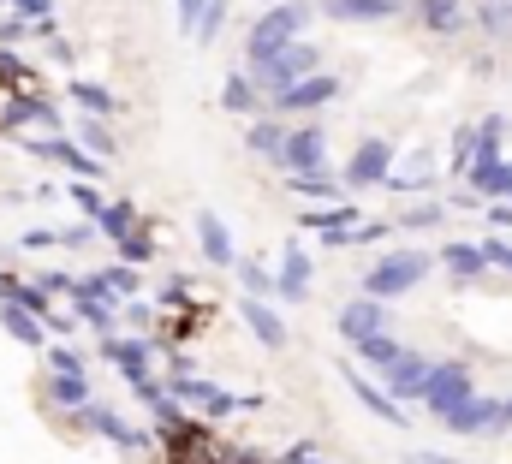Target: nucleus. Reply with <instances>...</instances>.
I'll list each match as a JSON object with an SVG mask.
<instances>
[{
    "mask_svg": "<svg viewBox=\"0 0 512 464\" xmlns=\"http://www.w3.org/2000/svg\"><path fill=\"white\" fill-rule=\"evenodd\" d=\"M304 18H310V6H298V0H274L262 18H256V30H251V66H262L268 54H280L286 42H298V30H304Z\"/></svg>",
    "mask_w": 512,
    "mask_h": 464,
    "instance_id": "nucleus-1",
    "label": "nucleus"
},
{
    "mask_svg": "<svg viewBox=\"0 0 512 464\" xmlns=\"http://www.w3.org/2000/svg\"><path fill=\"white\" fill-rule=\"evenodd\" d=\"M423 274H429V256H423V250H393V256H382V262L364 274V292H370V298H399V292H411Z\"/></svg>",
    "mask_w": 512,
    "mask_h": 464,
    "instance_id": "nucleus-2",
    "label": "nucleus"
},
{
    "mask_svg": "<svg viewBox=\"0 0 512 464\" xmlns=\"http://www.w3.org/2000/svg\"><path fill=\"white\" fill-rule=\"evenodd\" d=\"M304 72H316V48L310 42H286L280 54H268L262 66H256V84L274 96V90H286V84H298Z\"/></svg>",
    "mask_w": 512,
    "mask_h": 464,
    "instance_id": "nucleus-3",
    "label": "nucleus"
},
{
    "mask_svg": "<svg viewBox=\"0 0 512 464\" xmlns=\"http://www.w3.org/2000/svg\"><path fill=\"white\" fill-rule=\"evenodd\" d=\"M465 399H471V369H465V363H435L429 381H423V405H429L435 417H447V411H459Z\"/></svg>",
    "mask_w": 512,
    "mask_h": 464,
    "instance_id": "nucleus-4",
    "label": "nucleus"
},
{
    "mask_svg": "<svg viewBox=\"0 0 512 464\" xmlns=\"http://www.w3.org/2000/svg\"><path fill=\"white\" fill-rule=\"evenodd\" d=\"M322 161H328V131L322 125L286 131V143H280V167L286 173H322Z\"/></svg>",
    "mask_w": 512,
    "mask_h": 464,
    "instance_id": "nucleus-5",
    "label": "nucleus"
},
{
    "mask_svg": "<svg viewBox=\"0 0 512 464\" xmlns=\"http://www.w3.org/2000/svg\"><path fill=\"white\" fill-rule=\"evenodd\" d=\"M167 423V459L173 464H209V459H227L215 441H209V429H197V423H185L179 429V411H167L161 417Z\"/></svg>",
    "mask_w": 512,
    "mask_h": 464,
    "instance_id": "nucleus-6",
    "label": "nucleus"
},
{
    "mask_svg": "<svg viewBox=\"0 0 512 464\" xmlns=\"http://www.w3.org/2000/svg\"><path fill=\"white\" fill-rule=\"evenodd\" d=\"M465 179H471V191H477V197H507V191H512V161H501V143H477V155H471Z\"/></svg>",
    "mask_w": 512,
    "mask_h": 464,
    "instance_id": "nucleus-7",
    "label": "nucleus"
},
{
    "mask_svg": "<svg viewBox=\"0 0 512 464\" xmlns=\"http://www.w3.org/2000/svg\"><path fill=\"white\" fill-rule=\"evenodd\" d=\"M334 96H340V78H328V72H304L298 84L274 90V108H280V114H310V108H322V102H334Z\"/></svg>",
    "mask_w": 512,
    "mask_h": 464,
    "instance_id": "nucleus-8",
    "label": "nucleus"
},
{
    "mask_svg": "<svg viewBox=\"0 0 512 464\" xmlns=\"http://www.w3.org/2000/svg\"><path fill=\"white\" fill-rule=\"evenodd\" d=\"M441 423H447L453 435H489V429H507L512 417H507V405H501V399H477V393H471V399H465L459 411H447Z\"/></svg>",
    "mask_w": 512,
    "mask_h": 464,
    "instance_id": "nucleus-9",
    "label": "nucleus"
},
{
    "mask_svg": "<svg viewBox=\"0 0 512 464\" xmlns=\"http://www.w3.org/2000/svg\"><path fill=\"white\" fill-rule=\"evenodd\" d=\"M387 173H393V143L364 137L358 155H352V167H346V185H352V191H364V185H387Z\"/></svg>",
    "mask_w": 512,
    "mask_h": 464,
    "instance_id": "nucleus-10",
    "label": "nucleus"
},
{
    "mask_svg": "<svg viewBox=\"0 0 512 464\" xmlns=\"http://www.w3.org/2000/svg\"><path fill=\"white\" fill-rule=\"evenodd\" d=\"M340 334L358 346V340H370V334H387V310H382V298H358V304H346L340 310Z\"/></svg>",
    "mask_w": 512,
    "mask_h": 464,
    "instance_id": "nucleus-11",
    "label": "nucleus"
},
{
    "mask_svg": "<svg viewBox=\"0 0 512 464\" xmlns=\"http://www.w3.org/2000/svg\"><path fill=\"white\" fill-rule=\"evenodd\" d=\"M340 375H346V387H352V393H358V405H364V411H370V417H382V423H399V429H405V423H411V411H399V399H393V393H382V387H370V381H364V375H358V369H352V363H346V369H340Z\"/></svg>",
    "mask_w": 512,
    "mask_h": 464,
    "instance_id": "nucleus-12",
    "label": "nucleus"
},
{
    "mask_svg": "<svg viewBox=\"0 0 512 464\" xmlns=\"http://www.w3.org/2000/svg\"><path fill=\"white\" fill-rule=\"evenodd\" d=\"M429 357H417V351H399L393 363H387V387H393V399H423V381H429Z\"/></svg>",
    "mask_w": 512,
    "mask_h": 464,
    "instance_id": "nucleus-13",
    "label": "nucleus"
},
{
    "mask_svg": "<svg viewBox=\"0 0 512 464\" xmlns=\"http://www.w3.org/2000/svg\"><path fill=\"white\" fill-rule=\"evenodd\" d=\"M239 316H245V328H251V334H256L268 351H286V340H292V334H286V322H280V316H274V310H268L256 292L239 304Z\"/></svg>",
    "mask_w": 512,
    "mask_h": 464,
    "instance_id": "nucleus-14",
    "label": "nucleus"
},
{
    "mask_svg": "<svg viewBox=\"0 0 512 464\" xmlns=\"http://www.w3.org/2000/svg\"><path fill=\"white\" fill-rule=\"evenodd\" d=\"M322 12L340 24H382L399 12V0H322Z\"/></svg>",
    "mask_w": 512,
    "mask_h": 464,
    "instance_id": "nucleus-15",
    "label": "nucleus"
},
{
    "mask_svg": "<svg viewBox=\"0 0 512 464\" xmlns=\"http://www.w3.org/2000/svg\"><path fill=\"white\" fill-rule=\"evenodd\" d=\"M429 185H435V155H429V149L405 155V167L387 173V191H429Z\"/></svg>",
    "mask_w": 512,
    "mask_h": 464,
    "instance_id": "nucleus-16",
    "label": "nucleus"
},
{
    "mask_svg": "<svg viewBox=\"0 0 512 464\" xmlns=\"http://www.w3.org/2000/svg\"><path fill=\"white\" fill-rule=\"evenodd\" d=\"M173 393L185 399V405H203V411H215V417H227V411H239V399H227L221 387H209V381H191L185 369H179V381H173Z\"/></svg>",
    "mask_w": 512,
    "mask_h": 464,
    "instance_id": "nucleus-17",
    "label": "nucleus"
},
{
    "mask_svg": "<svg viewBox=\"0 0 512 464\" xmlns=\"http://www.w3.org/2000/svg\"><path fill=\"white\" fill-rule=\"evenodd\" d=\"M197 244L215 268H233V238H227V221L221 215H197Z\"/></svg>",
    "mask_w": 512,
    "mask_h": 464,
    "instance_id": "nucleus-18",
    "label": "nucleus"
},
{
    "mask_svg": "<svg viewBox=\"0 0 512 464\" xmlns=\"http://www.w3.org/2000/svg\"><path fill=\"white\" fill-rule=\"evenodd\" d=\"M417 18H423V30H435V36L465 30V6H459V0H417Z\"/></svg>",
    "mask_w": 512,
    "mask_h": 464,
    "instance_id": "nucleus-19",
    "label": "nucleus"
},
{
    "mask_svg": "<svg viewBox=\"0 0 512 464\" xmlns=\"http://www.w3.org/2000/svg\"><path fill=\"white\" fill-rule=\"evenodd\" d=\"M84 417H90V429H102V435H108V441H120L126 453H143V447H149V441H143L137 429H126V423H120L108 405H84Z\"/></svg>",
    "mask_w": 512,
    "mask_h": 464,
    "instance_id": "nucleus-20",
    "label": "nucleus"
},
{
    "mask_svg": "<svg viewBox=\"0 0 512 464\" xmlns=\"http://www.w3.org/2000/svg\"><path fill=\"white\" fill-rule=\"evenodd\" d=\"M441 262H447V268H453V274H459V280H477V274H483V268H495V262H489V250H483V244H447V250H441Z\"/></svg>",
    "mask_w": 512,
    "mask_h": 464,
    "instance_id": "nucleus-21",
    "label": "nucleus"
},
{
    "mask_svg": "<svg viewBox=\"0 0 512 464\" xmlns=\"http://www.w3.org/2000/svg\"><path fill=\"white\" fill-rule=\"evenodd\" d=\"M0 322H6V334H12V340L42 346V322H36V310H24L18 298H6V304H0Z\"/></svg>",
    "mask_w": 512,
    "mask_h": 464,
    "instance_id": "nucleus-22",
    "label": "nucleus"
},
{
    "mask_svg": "<svg viewBox=\"0 0 512 464\" xmlns=\"http://www.w3.org/2000/svg\"><path fill=\"white\" fill-rule=\"evenodd\" d=\"M102 357H114L126 381H149V351L137 346V340H108V346H102Z\"/></svg>",
    "mask_w": 512,
    "mask_h": 464,
    "instance_id": "nucleus-23",
    "label": "nucleus"
},
{
    "mask_svg": "<svg viewBox=\"0 0 512 464\" xmlns=\"http://www.w3.org/2000/svg\"><path fill=\"white\" fill-rule=\"evenodd\" d=\"M30 149H36V155H48V161H66L72 173H90V179H102V161H96V155H84V149H72V143H42V137H36Z\"/></svg>",
    "mask_w": 512,
    "mask_h": 464,
    "instance_id": "nucleus-24",
    "label": "nucleus"
},
{
    "mask_svg": "<svg viewBox=\"0 0 512 464\" xmlns=\"http://www.w3.org/2000/svg\"><path fill=\"white\" fill-rule=\"evenodd\" d=\"M274 286H280V298H304V292H310V256H304V250H286Z\"/></svg>",
    "mask_w": 512,
    "mask_h": 464,
    "instance_id": "nucleus-25",
    "label": "nucleus"
},
{
    "mask_svg": "<svg viewBox=\"0 0 512 464\" xmlns=\"http://www.w3.org/2000/svg\"><path fill=\"white\" fill-rule=\"evenodd\" d=\"M245 143H251L256 155H274V161H280V143H286V125H280V119H251V131H245Z\"/></svg>",
    "mask_w": 512,
    "mask_h": 464,
    "instance_id": "nucleus-26",
    "label": "nucleus"
},
{
    "mask_svg": "<svg viewBox=\"0 0 512 464\" xmlns=\"http://www.w3.org/2000/svg\"><path fill=\"white\" fill-rule=\"evenodd\" d=\"M48 393H54V405H90V381L84 375H54Z\"/></svg>",
    "mask_w": 512,
    "mask_h": 464,
    "instance_id": "nucleus-27",
    "label": "nucleus"
},
{
    "mask_svg": "<svg viewBox=\"0 0 512 464\" xmlns=\"http://www.w3.org/2000/svg\"><path fill=\"white\" fill-rule=\"evenodd\" d=\"M78 322H90V328H114V310H108V298H96V292H78Z\"/></svg>",
    "mask_w": 512,
    "mask_h": 464,
    "instance_id": "nucleus-28",
    "label": "nucleus"
},
{
    "mask_svg": "<svg viewBox=\"0 0 512 464\" xmlns=\"http://www.w3.org/2000/svg\"><path fill=\"white\" fill-rule=\"evenodd\" d=\"M399 351H405V346H399V340H387V334H370V340H358V357H364V363H376V369H387Z\"/></svg>",
    "mask_w": 512,
    "mask_h": 464,
    "instance_id": "nucleus-29",
    "label": "nucleus"
},
{
    "mask_svg": "<svg viewBox=\"0 0 512 464\" xmlns=\"http://www.w3.org/2000/svg\"><path fill=\"white\" fill-rule=\"evenodd\" d=\"M221 102H227L233 114H251L256 108V84L251 78H227V84H221Z\"/></svg>",
    "mask_w": 512,
    "mask_h": 464,
    "instance_id": "nucleus-30",
    "label": "nucleus"
},
{
    "mask_svg": "<svg viewBox=\"0 0 512 464\" xmlns=\"http://www.w3.org/2000/svg\"><path fill=\"white\" fill-rule=\"evenodd\" d=\"M286 185H292L298 197H328V203H334V191H340V185L322 179V173H286Z\"/></svg>",
    "mask_w": 512,
    "mask_h": 464,
    "instance_id": "nucleus-31",
    "label": "nucleus"
},
{
    "mask_svg": "<svg viewBox=\"0 0 512 464\" xmlns=\"http://www.w3.org/2000/svg\"><path fill=\"white\" fill-rule=\"evenodd\" d=\"M477 24H483L489 36H512V0H489V6L477 12Z\"/></svg>",
    "mask_w": 512,
    "mask_h": 464,
    "instance_id": "nucleus-32",
    "label": "nucleus"
},
{
    "mask_svg": "<svg viewBox=\"0 0 512 464\" xmlns=\"http://www.w3.org/2000/svg\"><path fill=\"white\" fill-rule=\"evenodd\" d=\"M221 24H227V0H209V6H203V18H197V30H191V36H197V42H215V36H221Z\"/></svg>",
    "mask_w": 512,
    "mask_h": 464,
    "instance_id": "nucleus-33",
    "label": "nucleus"
},
{
    "mask_svg": "<svg viewBox=\"0 0 512 464\" xmlns=\"http://www.w3.org/2000/svg\"><path fill=\"white\" fill-rule=\"evenodd\" d=\"M96 221H102V232H108V238H131V203H108Z\"/></svg>",
    "mask_w": 512,
    "mask_h": 464,
    "instance_id": "nucleus-34",
    "label": "nucleus"
},
{
    "mask_svg": "<svg viewBox=\"0 0 512 464\" xmlns=\"http://www.w3.org/2000/svg\"><path fill=\"white\" fill-rule=\"evenodd\" d=\"M72 96H78L84 108H96V114H108V108H114V96H108L102 84H90V78H72Z\"/></svg>",
    "mask_w": 512,
    "mask_h": 464,
    "instance_id": "nucleus-35",
    "label": "nucleus"
},
{
    "mask_svg": "<svg viewBox=\"0 0 512 464\" xmlns=\"http://www.w3.org/2000/svg\"><path fill=\"white\" fill-rule=\"evenodd\" d=\"M48 369H54V375H84L90 363H84L72 346H54V351H48Z\"/></svg>",
    "mask_w": 512,
    "mask_h": 464,
    "instance_id": "nucleus-36",
    "label": "nucleus"
},
{
    "mask_svg": "<svg viewBox=\"0 0 512 464\" xmlns=\"http://www.w3.org/2000/svg\"><path fill=\"white\" fill-rule=\"evenodd\" d=\"M233 268H239V280H245V292H256V298H262V292L274 286V274H268L262 262H233Z\"/></svg>",
    "mask_w": 512,
    "mask_h": 464,
    "instance_id": "nucleus-37",
    "label": "nucleus"
},
{
    "mask_svg": "<svg viewBox=\"0 0 512 464\" xmlns=\"http://www.w3.org/2000/svg\"><path fill=\"white\" fill-rule=\"evenodd\" d=\"M72 197H78V209H84V215H102V209H108V203H102V191H96V179H78V185H72Z\"/></svg>",
    "mask_w": 512,
    "mask_h": 464,
    "instance_id": "nucleus-38",
    "label": "nucleus"
},
{
    "mask_svg": "<svg viewBox=\"0 0 512 464\" xmlns=\"http://www.w3.org/2000/svg\"><path fill=\"white\" fill-rule=\"evenodd\" d=\"M84 143H90L96 155H114V137H108V125H96V119L84 125Z\"/></svg>",
    "mask_w": 512,
    "mask_h": 464,
    "instance_id": "nucleus-39",
    "label": "nucleus"
},
{
    "mask_svg": "<svg viewBox=\"0 0 512 464\" xmlns=\"http://www.w3.org/2000/svg\"><path fill=\"white\" fill-rule=\"evenodd\" d=\"M435 221H441V209H435V203H423V209L399 215V227H435Z\"/></svg>",
    "mask_w": 512,
    "mask_h": 464,
    "instance_id": "nucleus-40",
    "label": "nucleus"
},
{
    "mask_svg": "<svg viewBox=\"0 0 512 464\" xmlns=\"http://www.w3.org/2000/svg\"><path fill=\"white\" fill-rule=\"evenodd\" d=\"M483 250H489V262H495V268H512V244H507V238H489Z\"/></svg>",
    "mask_w": 512,
    "mask_h": 464,
    "instance_id": "nucleus-41",
    "label": "nucleus"
},
{
    "mask_svg": "<svg viewBox=\"0 0 512 464\" xmlns=\"http://www.w3.org/2000/svg\"><path fill=\"white\" fill-rule=\"evenodd\" d=\"M203 6H209V0H179V24H185V30H197V18H203Z\"/></svg>",
    "mask_w": 512,
    "mask_h": 464,
    "instance_id": "nucleus-42",
    "label": "nucleus"
},
{
    "mask_svg": "<svg viewBox=\"0 0 512 464\" xmlns=\"http://www.w3.org/2000/svg\"><path fill=\"white\" fill-rule=\"evenodd\" d=\"M376 238H387V221H370V227L352 232V244H376Z\"/></svg>",
    "mask_w": 512,
    "mask_h": 464,
    "instance_id": "nucleus-43",
    "label": "nucleus"
},
{
    "mask_svg": "<svg viewBox=\"0 0 512 464\" xmlns=\"http://www.w3.org/2000/svg\"><path fill=\"white\" fill-rule=\"evenodd\" d=\"M120 250H126V262H149V244L143 238H120Z\"/></svg>",
    "mask_w": 512,
    "mask_h": 464,
    "instance_id": "nucleus-44",
    "label": "nucleus"
},
{
    "mask_svg": "<svg viewBox=\"0 0 512 464\" xmlns=\"http://www.w3.org/2000/svg\"><path fill=\"white\" fill-rule=\"evenodd\" d=\"M12 6H18V12H30V18H48V6H54V0H12Z\"/></svg>",
    "mask_w": 512,
    "mask_h": 464,
    "instance_id": "nucleus-45",
    "label": "nucleus"
},
{
    "mask_svg": "<svg viewBox=\"0 0 512 464\" xmlns=\"http://www.w3.org/2000/svg\"><path fill=\"white\" fill-rule=\"evenodd\" d=\"M310 459V441H298V447H286V453H280V464H304Z\"/></svg>",
    "mask_w": 512,
    "mask_h": 464,
    "instance_id": "nucleus-46",
    "label": "nucleus"
},
{
    "mask_svg": "<svg viewBox=\"0 0 512 464\" xmlns=\"http://www.w3.org/2000/svg\"><path fill=\"white\" fill-rule=\"evenodd\" d=\"M405 464H459V459H447V453H411Z\"/></svg>",
    "mask_w": 512,
    "mask_h": 464,
    "instance_id": "nucleus-47",
    "label": "nucleus"
},
{
    "mask_svg": "<svg viewBox=\"0 0 512 464\" xmlns=\"http://www.w3.org/2000/svg\"><path fill=\"white\" fill-rule=\"evenodd\" d=\"M489 221H495V227H512V203H495V209H489Z\"/></svg>",
    "mask_w": 512,
    "mask_h": 464,
    "instance_id": "nucleus-48",
    "label": "nucleus"
},
{
    "mask_svg": "<svg viewBox=\"0 0 512 464\" xmlns=\"http://www.w3.org/2000/svg\"><path fill=\"white\" fill-rule=\"evenodd\" d=\"M227 464H268V459H256V453H239V459H233V453H227Z\"/></svg>",
    "mask_w": 512,
    "mask_h": 464,
    "instance_id": "nucleus-49",
    "label": "nucleus"
},
{
    "mask_svg": "<svg viewBox=\"0 0 512 464\" xmlns=\"http://www.w3.org/2000/svg\"><path fill=\"white\" fill-rule=\"evenodd\" d=\"M304 464H316V459H304Z\"/></svg>",
    "mask_w": 512,
    "mask_h": 464,
    "instance_id": "nucleus-50",
    "label": "nucleus"
},
{
    "mask_svg": "<svg viewBox=\"0 0 512 464\" xmlns=\"http://www.w3.org/2000/svg\"><path fill=\"white\" fill-rule=\"evenodd\" d=\"M507 197H512V191H507Z\"/></svg>",
    "mask_w": 512,
    "mask_h": 464,
    "instance_id": "nucleus-51",
    "label": "nucleus"
}]
</instances>
